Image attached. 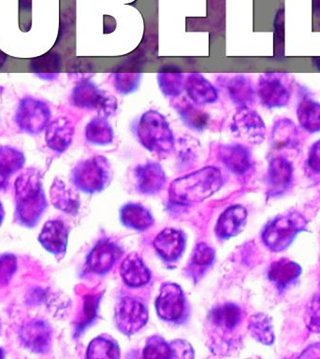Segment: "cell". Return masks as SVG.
<instances>
[{
	"instance_id": "obj_36",
	"label": "cell",
	"mask_w": 320,
	"mask_h": 359,
	"mask_svg": "<svg viewBox=\"0 0 320 359\" xmlns=\"http://www.w3.org/2000/svg\"><path fill=\"white\" fill-rule=\"evenodd\" d=\"M88 358H118L119 348L116 342L111 338L98 337L90 344L87 350Z\"/></svg>"
},
{
	"instance_id": "obj_12",
	"label": "cell",
	"mask_w": 320,
	"mask_h": 359,
	"mask_svg": "<svg viewBox=\"0 0 320 359\" xmlns=\"http://www.w3.org/2000/svg\"><path fill=\"white\" fill-rule=\"evenodd\" d=\"M74 133L75 126L72 120L65 116L58 117L45 129V142L51 150L62 154L72 145Z\"/></svg>"
},
{
	"instance_id": "obj_8",
	"label": "cell",
	"mask_w": 320,
	"mask_h": 359,
	"mask_svg": "<svg viewBox=\"0 0 320 359\" xmlns=\"http://www.w3.org/2000/svg\"><path fill=\"white\" fill-rule=\"evenodd\" d=\"M148 311L142 300L125 297L118 302L115 309V321L118 330L125 335L131 336L138 332L146 325Z\"/></svg>"
},
{
	"instance_id": "obj_33",
	"label": "cell",
	"mask_w": 320,
	"mask_h": 359,
	"mask_svg": "<svg viewBox=\"0 0 320 359\" xmlns=\"http://www.w3.org/2000/svg\"><path fill=\"white\" fill-rule=\"evenodd\" d=\"M211 321L222 330H234L241 321L240 309L234 304H225L213 309L210 314Z\"/></svg>"
},
{
	"instance_id": "obj_50",
	"label": "cell",
	"mask_w": 320,
	"mask_h": 359,
	"mask_svg": "<svg viewBox=\"0 0 320 359\" xmlns=\"http://www.w3.org/2000/svg\"><path fill=\"white\" fill-rule=\"evenodd\" d=\"M5 182H6V179L3 178V177L1 175H0V185L4 184Z\"/></svg>"
},
{
	"instance_id": "obj_2",
	"label": "cell",
	"mask_w": 320,
	"mask_h": 359,
	"mask_svg": "<svg viewBox=\"0 0 320 359\" xmlns=\"http://www.w3.org/2000/svg\"><path fill=\"white\" fill-rule=\"evenodd\" d=\"M41 174L35 168H28L16 179L15 196L17 217L25 226H32L46 208L42 188Z\"/></svg>"
},
{
	"instance_id": "obj_48",
	"label": "cell",
	"mask_w": 320,
	"mask_h": 359,
	"mask_svg": "<svg viewBox=\"0 0 320 359\" xmlns=\"http://www.w3.org/2000/svg\"><path fill=\"white\" fill-rule=\"evenodd\" d=\"M4 215H5L4 210H3L2 205H1V203H0V224H1V223H2L3 218H4Z\"/></svg>"
},
{
	"instance_id": "obj_22",
	"label": "cell",
	"mask_w": 320,
	"mask_h": 359,
	"mask_svg": "<svg viewBox=\"0 0 320 359\" xmlns=\"http://www.w3.org/2000/svg\"><path fill=\"white\" fill-rule=\"evenodd\" d=\"M247 218V212L244 207L232 206L225 210L216 224V235L227 240L239 234L244 229Z\"/></svg>"
},
{
	"instance_id": "obj_41",
	"label": "cell",
	"mask_w": 320,
	"mask_h": 359,
	"mask_svg": "<svg viewBox=\"0 0 320 359\" xmlns=\"http://www.w3.org/2000/svg\"><path fill=\"white\" fill-rule=\"evenodd\" d=\"M16 258L13 255H0V285H7L16 271Z\"/></svg>"
},
{
	"instance_id": "obj_38",
	"label": "cell",
	"mask_w": 320,
	"mask_h": 359,
	"mask_svg": "<svg viewBox=\"0 0 320 359\" xmlns=\"http://www.w3.org/2000/svg\"><path fill=\"white\" fill-rule=\"evenodd\" d=\"M306 327L314 333L320 334V294H316L306 309Z\"/></svg>"
},
{
	"instance_id": "obj_15",
	"label": "cell",
	"mask_w": 320,
	"mask_h": 359,
	"mask_svg": "<svg viewBox=\"0 0 320 359\" xmlns=\"http://www.w3.org/2000/svg\"><path fill=\"white\" fill-rule=\"evenodd\" d=\"M221 86L226 90L227 95L235 105L247 108L255 102V91L251 81L244 75L220 78Z\"/></svg>"
},
{
	"instance_id": "obj_19",
	"label": "cell",
	"mask_w": 320,
	"mask_h": 359,
	"mask_svg": "<svg viewBox=\"0 0 320 359\" xmlns=\"http://www.w3.org/2000/svg\"><path fill=\"white\" fill-rule=\"evenodd\" d=\"M69 231L63 222H47L39 236V243L47 251L56 257H63L66 252Z\"/></svg>"
},
{
	"instance_id": "obj_35",
	"label": "cell",
	"mask_w": 320,
	"mask_h": 359,
	"mask_svg": "<svg viewBox=\"0 0 320 359\" xmlns=\"http://www.w3.org/2000/svg\"><path fill=\"white\" fill-rule=\"evenodd\" d=\"M185 76L178 72H161L157 76L160 90L165 97L178 98L185 90Z\"/></svg>"
},
{
	"instance_id": "obj_7",
	"label": "cell",
	"mask_w": 320,
	"mask_h": 359,
	"mask_svg": "<svg viewBox=\"0 0 320 359\" xmlns=\"http://www.w3.org/2000/svg\"><path fill=\"white\" fill-rule=\"evenodd\" d=\"M70 103L79 109L95 111L98 116L109 117L117 111V100L98 88L93 81H83L76 84L70 94Z\"/></svg>"
},
{
	"instance_id": "obj_44",
	"label": "cell",
	"mask_w": 320,
	"mask_h": 359,
	"mask_svg": "<svg viewBox=\"0 0 320 359\" xmlns=\"http://www.w3.org/2000/svg\"><path fill=\"white\" fill-rule=\"evenodd\" d=\"M171 345L173 351V358H193L192 348L187 342L176 341Z\"/></svg>"
},
{
	"instance_id": "obj_26",
	"label": "cell",
	"mask_w": 320,
	"mask_h": 359,
	"mask_svg": "<svg viewBox=\"0 0 320 359\" xmlns=\"http://www.w3.org/2000/svg\"><path fill=\"white\" fill-rule=\"evenodd\" d=\"M29 69L42 81H53L61 70V58L55 52H48L38 57L30 59Z\"/></svg>"
},
{
	"instance_id": "obj_30",
	"label": "cell",
	"mask_w": 320,
	"mask_h": 359,
	"mask_svg": "<svg viewBox=\"0 0 320 359\" xmlns=\"http://www.w3.org/2000/svg\"><path fill=\"white\" fill-rule=\"evenodd\" d=\"M84 136L87 142L95 145H108L114 137L112 126L107 118L102 116L93 118L87 123L84 129Z\"/></svg>"
},
{
	"instance_id": "obj_6",
	"label": "cell",
	"mask_w": 320,
	"mask_h": 359,
	"mask_svg": "<svg viewBox=\"0 0 320 359\" xmlns=\"http://www.w3.org/2000/svg\"><path fill=\"white\" fill-rule=\"evenodd\" d=\"M51 118L52 111L45 101L27 95L19 101L14 115V122L17 128L24 133L38 136L46 129Z\"/></svg>"
},
{
	"instance_id": "obj_9",
	"label": "cell",
	"mask_w": 320,
	"mask_h": 359,
	"mask_svg": "<svg viewBox=\"0 0 320 359\" xmlns=\"http://www.w3.org/2000/svg\"><path fill=\"white\" fill-rule=\"evenodd\" d=\"M157 314L162 320L179 323L187 314V300L184 292L176 283H165L156 302Z\"/></svg>"
},
{
	"instance_id": "obj_27",
	"label": "cell",
	"mask_w": 320,
	"mask_h": 359,
	"mask_svg": "<svg viewBox=\"0 0 320 359\" xmlns=\"http://www.w3.org/2000/svg\"><path fill=\"white\" fill-rule=\"evenodd\" d=\"M121 221L126 226L140 230L148 229L154 224L153 215L140 204H128L121 210Z\"/></svg>"
},
{
	"instance_id": "obj_49",
	"label": "cell",
	"mask_w": 320,
	"mask_h": 359,
	"mask_svg": "<svg viewBox=\"0 0 320 359\" xmlns=\"http://www.w3.org/2000/svg\"><path fill=\"white\" fill-rule=\"evenodd\" d=\"M314 65H316V66L317 67H319V69H320V58L319 59H314Z\"/></svg>"
},
{
	"instance_id": "obj_14",
	"label": "cell",
	"mask_w": 320,
	"mask_h": 359,
	"mask_svg": "<svg viewBox=\"0 0 320 359\" xmlns=\"http://www.w3.org/2000/svg\"><path fill=\"white\" fill-rule=\"evenodd\" d=\"M134 177L137 189L145 195H154L165 187L166 174L157 163L148 162L138 165L134 170Z\"/></svg>"
},
{
	"instance_id": "obj_47",
	"label": "cell",
	"mask_w": 320,
	"mask_h": 359,
	"mask_svg": "<svg viewBox=\"0 0 320 359\" xmlns=\"http://www.w3.org/2000/svg\"><path fill=\"white\" fill-rule=\"evenodd\" d=\"M8 61V55H6L5 53H3L1 50H0V69H1V67L3 66H4V65L6 64V62Z\"/></svg>"
},
{
	"instance_id": "obj_13",
	"label": "cell",
	"mask_w": 320,
	"mask_h": 359,
	"mask_svg": "<svg viewBox=\"0 0 320 359\" xmlns=\"http://www.w3.org/2000/svg\"><path fill=\"white\" fill-rule=\"evenodd\" d=\"M121 254L122 251L120 247L112 241L108 240L98 241L87 257V268L95 274H105L119 259Z\"/></svg>"
},
{
	"instance_id": "obj_42",
	"label": "cell",
	"mask_w": 320,
	"mask_h": 359,
	"mask_svg": "<svg viewBox=\"0 0 320 359\" xmlns=\"http://www.w3.org/2000/svg\"><path fill=\"white\" fill-rule=\"evenodd\" d=\"M98 302L100 297L90 296L87 297L86 305H84V320L81 323V327H86L87 324L91 323L97 316V310L98 307Z\"/></svg>"
},
{
	"instance_id": "obj_29",
	"label": "cell",
	"mask_w": 320,
	"mask_h": 359,
	"mask_svg": "<svg viewBox=\"0 0 320 359\" xmlns=\"http://www.w3.org/2000/svg\"><path fill=\"white\" fill-rule=\"evenodd\" d=\"M51 201L58 209L75 213L79 209V198L61 180L55 179L50 190Z\"/></svg>"
},
{
	"instance_id": "obj_37",
	"label": "cell",
	"mask_w": 320,
	"mask_h": 359,
	"mask_svg": "<svg viewBox=\"0 0 320 359\" xmlns=\"http://www.w3.org/2000/svg\"><path fill=\"white\" fill-rule=\"evenodd\" d=\"M143 356L146 358H173V351L171 345L161 337L154 336L148 339L143 350Z\"/></svg>"
},
{
	"instance_id": "obj_28",
	"label": "cell",
	"mask_w": 320,
	"mask_h": 359,
	"mask_svg": "<svg viewBox=\"0 0 320 359\" xmlns=\"http://www.w3.org/2000/svg\"><path fill=\"white\" fill-rule=\"evenodd\" d=\"M300 126L308 133L320 132V103L311 98H305L297 108Z\"/></svg>"
},
{
	"instance_id": "obj_43",
	"label": "cell",
	"mask_w": 320,
	"mask_h": 359,
	"mask_svg": "<svg viewBox=\"0 0 320 359\" xmlns=\"http://www.w3.org/2000/svg\"><path fill=\"white\" fill-rule=\"evenodd\" d=\"M307 165L314 172L320 173V140L311 146Z\"/></svg>"
},
{
	"instance_id": "obj_18",
	"label": "cell",
	"mask_w": 320,
	"mask_h": 359,
	"mask_svg": "<svg viewBox=\"0 0 320 359\" xmlns=\"http://www.w3.org/2000/svg\"><path fill=\"white\" fill-rule=\"evenodd\" d=\"M293 180V167L285 157H274L269 162L268 168L269 193L278 196L285 193Z\"/></svg>"
},
{
	"instance_id": "obj_21",
	"label": "cell",
	"mask_w": 320,
	"mask_h": 359,
	"mask_svg": "<svg viewBox=\"0 0 320 359\" xmlns=\"http://www.w3.org/2000/svg\"><path fill=\"white\" fill-rule=\"evenodd\" d=\"M220 160L232 172L244 175L252 167L249 149L241 144L222 145Z\"/></svg>"
},
{
	"instance_id": "obj_31",
	"label": "cell",
	"mask_w": 320,
	"mask_h": 359,
	"mask_svg": "<svg viewBox=\"0 0 320 359\" xmlns=\"http://www.w3.org/2000/svg\"><path fill=\"white\" fill-rule=\"evenodd\" d=\"M297 126L288 118H282L272 126V144L277 148L293 147L298 142Z\"/></svg>"
},
{
	"instance_id": "obj_17",
	"label": "cell",
	"mask_w": 320,
	"mask_h": 359,
	"mask_svg": "<svg viewBox=\"0 0 320 359\" xmlns=\"http://www.w3.org/2000/svg\"><path fill=\"white\" fill-rule=\"evenodd\" d=\"M154 249L166 262H175L184 252L185 236L181 231L166 229L160 232L154 241Z\"/></svg>"
},
{
	"instance_id": "obj_20",
	"label": "cell",
	"mask_w": 320,
	"mask_h": 359,
	"mask_svg": "<svg viewBox=\"0 0 320 359\" xmlns=\"http://www.w3.org/2000/svg\"><path fill=\"white\" fill-rule=\"evenodd\" d=\"M20 336L28 349L35 353H44L49 349L52 331L46 323L32 321L22 327Z\"/></svg>"
},
{
	"instance_id": "obj_51",
	"label": "cell",
	"mask_w": 320,
	"mask_h": 359,
	"mask_svg": "<svg viewBox=\"0 0 320 359\" xmlns=\"http://www.w3.org/2000/svg\"><path fill=\"white\" fill-rule=\"evenodd\" d=\"M4 358V352H3L2 349H0V358Z\"/></svg>"
},
{
	"instance_id": "obj_23",
	"label": "cell",
	"mask_w": 320,
	"mask_h": 359,
	"mask_svg": "<svg viewBox=\"0 0 320 359\" xmlns=\"http://www.w3.org/2000/svg\"><path fill=\"white\" fill-rule=\"evenodd\" d=\"M120 272L124 282L131 287H140L151 279L147 266L136 254L129 255L123 260Z\"/></svg>"
},
{
	"instance_id": "obj_4",
	"label": "cell",
	"mask_w": 320,
	"mask_h": 359,
	"mask_svg": "<svg viewBox=\"0 0 320 359\" xmlns=\"http://www.w3.org/2000/svg\"><path fill=\"white\" fill-rule=\"evenodd\" d=\"M306 224L307 222L299 212L284 213L267 224L262 232L263 243L272 251H284L305 230Z\"/></svg>"
},
{
	"instance_id": "obj_16",
	"label": "cell",
	"mask_w": 320,
	"mask_h": 359,
	"mask_svg": "<svg viewBox=\"0 0 320 359\" xmlns=\"http://www.w3.org/2000/svg\"><path fill=\"white\" fill-rule=\"evenodd\" d=\"M185 90L188 98L196 106H207L218 100V89L198 73L187 75L185 79Z\"/></svg>"
},
{
	"instance_id": "obj_1",
	"label": "cell",
	"mask_w": 320,
	"mask_h": 359,
	"mask_svg": "<svg viewBox=\"0 0 320 359\" xmlns=\"http://www.w3.org/2000/svg\"><path fill=\"white\" fill-rule=\"evenodd\" d=\"M223 184L221 171L215 167L201 168L171 182L170 199L180 205H190L209 198Z\"/></svg>"
},
{
	"instance_id": "obj_10",
	"label": "cell",
	"mask_w": 320,
	"mask_h": 359,
	"mask_svg": "<svg viewBox=\"0 0 320 359\" xmlns=\"http://www.w3.org/2000/svg\"><path fill=\"white\" fill-rule=\"evenodd\" d=\"M230 128L236 137L251 143H261L265 140L266 126L262 117L254 109L240 108L232 118Z\"/></svg>"
},
{
	"instance_id": "obj_39",
	"label": "cell",
	"mask_w": 320,
	"mask_h": 359,
	"mask_svg": "<svg viewBox=\"0 0 320 359\" xmlns=\"http://www.w3.org/2000/svg\"><path fill=\"white\" fill-rule=\"evenodd\" d=\"M140 78V74H115L114 87L120 94H131L139 88Z\"/></svg>"
},
{
	"instance_id": "obj_40",
	"label": "cell",
	"mask_w": 320,
	"mask_h": 359,
	"mask_svg": "<svg viewBox=\"0 0 320 359\" xmlns=\"http://www.w3.org/2000/svg\"><path fill=\"white\" fill-rule=\"evenodd\" d=\"M215 259V251L205 243H199L196 246L192 255V266L195 268H206Z\"/></svg>"
},
{
	"instance_id": "obj_24",
	"label": "cell",
	"mask_w": 320,
	"mask_h": 359,
	"mask_svg": "<svg viewBox=\"0 0 320 359\" xmlns=\"http://www.w3.org/2000/svg\"><path fill=\"white\" fill-rule=\"evenodd\" d=\"M300 272L302 269L297 263L282 258L269 266L268 277L279 290H285L299 278Z\"/></svg>"
},
{
	"instance_id": "obj_25",
	"label": "cell",
	"mask_w": 320,
	"mask_h": 359,
	"mask_svg": "<svg viewBox=\"0 0 320 359\" xmlns=\"http://www.w3.org/2000/svg\"><path fill=\"white\" fill-rule=\"evenodd\" d=\"M175 100L174 109H176L177 114L181 118L182 122L188 126V128L201 131L207 128L209 116L202 111L199 106L185 97L182 100H177V98Z\"/></svg>"
},
{
	"instance_id": "obj_46",
	"label": "cell",
	"mask_w": 320,
	"mask_h": 359,
	"mask_svg": "<svg viewBox=\"0 0 320 359\" xmlns=\"http://www.w3.org/2000/svg\"><path fill=\"white\" fill-rule=\"evenodd\" d=\"M313 11L316 15L320 16V0H313Z\"/></svg>"
},
{
	"instance_id": "obj_11",
	"label": "cell",
	"mask_w": 320,
	"mask_h": 359,
	"mask_svg": "<svg viewBox=\"0 0 320 359\" xmlns=\"http://www.w3.org/2000/svg\"><path fill=\"white\" fill-rule=\"evenodd\" d=\"M257 94L261 104L268 109L286 107L291 101V91L282 79L274 73H265L260 77Z\"/></svg>"
},
{
	"instance_id": "obj_5",
	"label": "cell",
	"mask_w": 320,
	"mask_h": 359,
	"mask_svg": "<svg viewBox=\"0 0 320 359\" xmlns=\"http://www.w3.org/2000/svg\"><path fill=\"white\" fill-rule=\"evenodd\" d=\"M112 170L108 160L98 156L84 160L73 168L72 182L83 192H100L109 184Z\"/></svg>"
},
{
	"instance_id": "obj_32",
	"label": "cell",
	"mask_w": 320,
	"mask_h": 359,
	"mask_svg": "<svg viewBox=\"0 0 320 359\" xmlns=\"http://www.w3.org/2000/svg\"><path fill=\"white\" fill-rule=\"evenodd\" d=\"M25 154L18 149L11 146L0 147V175L8 180V177L24 168Z\"/></svg>"
},
{
	"instance_id": "obj_34",
	"label": "cell",
	"mask_w": 320,
	"mask_h": 359,
	"mask_svg": "<svg viewBox=\"0 0 320 359\" xmlns=\"http://www.w3.org/2000/svg\"><path fill=\"white\" fill-rule=\"evenodd\" d=\"M249 330L253 338L264 345H271L274 341V331L271 318L264 313H257L250 318Z\"/></svg>"
},
{
	"instance_id": "obj_45",
	"label": "cell",
	"mask_w": 320,
	"mask_h": 359,
	"mask_svg": "<svg viewBox=\"0 0 320 359\" xmlns=\"http://www.w3.org/2000/svg\"><path fill=\"white\" fill-rule=\"evenodd\" d=\"M31 0H20V8L22 11H30L31 10Z\"/></svg>"
},
{
	"instance_id": "obj_3",
	"label": "cell",
	"mask_w": 320,
	"mask_h": 359,
	"mask_svg": "<svg viewBox=\"0 0 320 359\" xmlns=\"http://www.w3.org/2000/svg\"><path fill=\"white\" fill-rule=\"evenodd\" d=\"M134 133L140 144L152 153L170 154L175 146L170 123L164 115L153 109L139 118L134 126Z\"/></svg>"
}]
</instances>
